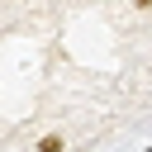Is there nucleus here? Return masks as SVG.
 Listing matches in <instances>:
<instances>
[{"instance_id": "obj_1", "label": "nucleus", "mask_w": 152, "mask_h": 152, "mask_svg": "<svg viewBox=\"0 0 152 152\" xmlns=\"http://www.w3.org/2000/svg\"><path fill=\"white\" fill-rule=\"evenodd\" d=\"M38 152H62V133H48V138L38 142Z\"/></svg>"}]
</instances>
